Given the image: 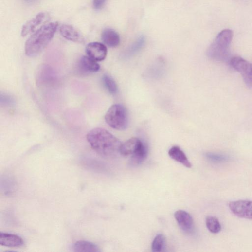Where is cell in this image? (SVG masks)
<instances>
[{
    "label": "cell",
    "mask_w": 252,
    "mask_h": 252,
    "mask_svg": "<svg viewBox=\"0 0 252 252\" xmlns=\"http://www.w3.org/2000/svg\"><path fill=\"white\" fill-rule=\"evenodd\" d=\"M37 78L39 84H49L55 81L56 74L51 67L44 66L39 70Z\"/></svg>",
    "instance_id": "obj_15"
},
{
    "label": "cell",
    "mask_w": 252,
    "mask_h": 252,
    "mask_svg": "<svg viewBox=\"0 0 252 252\" xmlns=\"http://www.w3.org/2000/svg\"><path fill=\"white\" fill-rule=\"evenodd\" d=\"M165 243V238L162 234H158L152 243V251L153 252H159L162 251Z\"/></svg>",
    "instance_id": "obj_22"
},
{
    "label": "cell",
    "mask_w": 252,
    "mask_h": 252,
    "mask_svg": "<svg viewBox=\"0 0 252 252\" xmlns=\"http://www.w3.org/2000/svg\"><path fill=\"white\" fill-rule=\"evenodd\" d=\"M24 1L28 3H33L35 2L36 0H24Z\"/></svg>",
    "instance_id": "obj_26"
},
{
    "label": "cell",
    "mask_w": 252,
    "mask_h": 252,
    "mask_svg": "<svg viewBox=\"0 0 252 252\" xmlns=\"http://www.w3.org/2000/svg\"><path fill=\"white\" fill-rule=\"evenodd\" d=\"M50 16L46 13H40L34 18L27 21L22 27L21 35L23 37L35 32L40 25L49 20Z\"/></svg>",
    "instance_id": "obj_7"
},
{
    "label": "cell",
    "mask_w": 252,
    "mask_h": 252,
    "mask_svg": "<svg viewBox=\"0 0 252 252\" xmlns=\"http://www.w3.org/2000/svg\"><path fill=\"white\" fill-rule=\"evenodd\" d=\"M230 64L241 74L246 86L252 88V63L240 57H234L230 60Z\"/></svg>",
    "instance_id": "obj_5"
},
{
    "label": "cell",
    "mask_w": 252,
    "mask_h": 252,
    "mask_svg": "<svg viewBox=\"0 0 252 252\" xmlns=\"http://www.w3.org/2000/svg\"><path fill=\"white\" fill-rule=\"evenodd\" d=\"M107 53L106 46L98 42L90 43L86 48V53L88 56L97 62L104 60Z\"/></svg>",
    "instance_id": "obj_8"
},
{
    "label": "cell",
    "mask_w": 252,
    "mask_h": 252,
    "mask_svg": "<svg viewBox=\"0 0 252 252\" xmlns=\"http://www.w3.org/2000/svg\"><path fill=\"white\" fill-rule=\"evenodd\" d=\"M1 103L4 102V104H10L13 102V100L9 96L1 95Z\"/></svg>",
    "instance_id": "obj_25"
},
{
    "label": "cell",
    "mask_w": 252,
    "mask_h": 252,
    "mask_svg": "<svg viewBox=\"0 0 252 252\" xmlns=\"http://www.w3.org/2000/svg\"><path fill=\"white\" fill-rule=\"evenodd\" d=\"M148 153L147 144L144 143L141 149L132 156L131 163L133 165H139L143 162L146 158Z\"/></svg>",
    "instance_id": "obj_19"
},
{
    "label": "cell",
    "mask_w": 252,
    "mask_h": 252,
    "mask_svg": "<svg viewBox=\"0 0 252 252\" xmlns=\"http://www.w3.org/2000/svg\"><path fill=\"white\" fill-rule=\"evenodd\" d=\"M87 139L91 148L100 155L112 158L120 153L122 143L112 134L102 128L91 130Z\"/></svg>",
    "instance_id": "obj_1"
},
{
    "label": "cell",
    "mask_w": 252,
    "mask_h": 252,
    "mask_svg": "<svg viewBox=\"0 0 252 252\" xmlns=\"http://www.w3.org/2000/svg\"><path fill=\"white\" fill-rule=\"evenodd\" d=\"M104 86L108 91L111 94H115L118 91L117 84L114 79L108 75H105L103 77Z\"/></svg>",
    "instance_id": "obj_21"
},
{
    "label": "cell",
    "mask_w": 252,
    "mask_h": 252,
    "mask_svg": "<svg viewBox=\"0 0 252 252\" xmlns=\"http://www.w3.org/2000/svg\"><path fill=\"white\" fill-rule=\"evenodd\" d=\"M175 217L180 227L185 233H190L194 229V221L187 212L180 210L175 214Z\"/></svg>",
    "instance_id": "obj_9"
},
{
    "label": "cell",
    "mask_w": 252,
    "mask_h": 252,
    "mask_svg": "<svg viewBox=\"0 0 252 252\" xmlns=\"http://www.w3.org/2000/svg\"><path fill=\"white\" fill-rule=\"evenodd\" d=\"M73 251L77 252H99L101 250L95 244L87 241H78L72 246Z\"/></svg>",
    "instance_id": "obj_17"
},
{
    "label": "cell",
    "mask_w": 252,
    "mask_h": 252,
    "mask_svg": "<svg viewBox=\"0 0 252 252\" xmlns=\"http://www.w3.org/2000/svg\"><path fill=\"white\" fill-rule=\"evenodd\" d=\"M144 142L139 139L133 138L122 144L120 153L124 156L133 155L142 147Z\"/></svg>",
    "instance_id": "obj_10"
},
{
    "label": "cell",
    "mask_w": 252,
    "mask_h": 252,
    "mask_svg": "<svg viewBox=\"0 0 252 252\" xmlns=\"http://www.w3.org/2000/svg\"><path fill=\"white\" fill-rule=\"evenodd\" d=\"M206 157L210 160L215 162H222L227 160V158L223 155L213 153H206Z\"/></svg>",
    "instance_id": "obj_23"
},
{
    "label": "cell",
    "mask_w": 252,
    "mask_h": 252,
    "mask_svg": "<svg viewBox=\"0 0 252 252\" xmlns=\"http://www.w3.org/2000/svg\"><path fill=\"white\" fill-rule=\"evenodd\" d=\"M146 39L144 36H141L124 52L123 57L129 58L139 53L144 46Z\"/></svg>",
    "instance_id": "obj_18"
},
{
    "label": "cell",
    "mask_w": 252,
    "mask_h": 252,
    "mask_svg": "<svg viewBox=\"0 0 252 252\" xmlns=\"http://www.w3.org/2000/svg\"><path fill=\"white\" fill-rule=\"evenodd\" d=\"M229 207L236 216L244 219L252 220V201L239 200L230 202Z\"/></svg>",
    "instance_id": "obj_6"
},
{
    "label": "cell",
    "mask_w": 252,
    "mask_h": 252,
    "mask_svg": "<svg viewBox=\"0 0 252 252\" xmlns=\"http://www.w3.org/2000/svg\"><path fill=\"white\" fill-rule=\"evenodd\" d=\"M233 33L230 29L222 31L209 47L207 55L209 58L217 61H226L230 56V48Z\"/></svg>",
    "instance_id": "obj_3"
},
{
    "label": "cell",
    "mask_w": 252,
    "mask_h": 252,
    "mask_svg": "<svg viewBox=\"0 0 252 252\" xmlns=\"http://www.w3.org/2000/svg\"><path fill=\"white\" fill-rule=\"evenodd\" d=\"M105 120L112 128L124 130L127 128L128 125L127 110L122 105H114L107 112Z\"/></svg>",
    "instance_id": "obj_4"
},
{
    "label": "cell",
    "mask_w": 252,
    "mask_h": 252,
    "mask_svg": "<svg viewBox=\"0 0 252 252\" xmlns=\"http://www.w3.org/2000/svg\"><path fill=\"white\" fill-rule=\"evenodd\" d=\"M23 239L18 235L1 233L0 234V244L9 247H18L23 245Z\"/></svg>",
    "instance_id": "obj_13"
},
{
    "label": "cell",
    "mask_w": 252,
    "mask_h": 252,
    "mask_svg": "<svg viewBox=\"0 0 252 252\" xmlns=\"http://www.w3.org/2000/svg\"><path fill=\"white\" fill-rule=\"evenodd\" d=\"M56 22L45 24L38 29L27 40L25 45L27 56H36L49 44L58 29Z\"/></svg>",
    "instance_id": "obj_2"
},
{
    "label": "cell",
    "mask_w": 252,
    "mask_h": 252,
    "mask_svg": "<svg viewBox=\"0 0 252 252\" xmlns=\"http://www.w3.org/2000/svg\"><path fill=\"white\" fill-rule=\"evenodd\" d=\"M206 225L208 230L213 234H217L221 230V225L217 218L213 216H208L206 218Z\"/></svg>",
    "instance_id": "obj_20"
},
{
    "label": "cell",
    "mask_w": 252,
    "mask_h": 252,
    "mask_svg": "<svg viewBox=\"0 0 252 252\" xmlns=\"http://www.w3.org/2000/svg\"><path fill=\"white\" fill-rule=\"evenodd\" d=\"M102 39L105 45L110 48H115L120 43L119 34L113 29L106 28L101 35Z\"/></svg>",
    "instance_id": "obj_12"
},
{
    "label": "cell",
    "mask_w": 252,
    "mask_h": 252,
    "mask_svg": "<svg viewBox=\"0 0 252 252\" xmlns=\"http://www.w3.org/2000/svg\"><path fill=\"white\" fill-rule=\"evenodd\" d=\"M60 32L62 36L66 39L81 43L83 38L81 34L73 27L70 25L64 24L60 27Z\"/></svg>",
    "instance_id": "obj_11"
},
{
    "label": "cell",
    "mask_w": 252,
    "mask_h": 252,
    "mask_svg": "<svg viewBox=\"0 0 252 252\" xmlns=\"http://www.w3.org/2000/svg\"><path fill=\"white\" fill-rule=\"evenodd\" d=\"M79 68L83 72L94 73L100 69V66L97 61L89 56L82 57L79 61Z\"/></svg>",
    "instance_id": "obj_14"
},
{
    "label": "cell",
    "mask_w": 252,
    "mask_h": 252,
    "mask_svg": "<svg viewBox=\"0 0 252 252\" xmlns=\"http://www.w3.org/2000/svg\"><path fill=\"white\" fill-rule=\"evenodd\" d=\"M107 0H93V6L96 10L102 9L104 6Z\"/></svg>",
    "instance_id": "obj_24"
},
{
    "label": "cell",
    "mask_w": 252,
    "mask_h": 252,
    "mask_svg": "<svg viewBox=\"0 0 252 252\" xmlns=\"http://www.w3.org/2000/svg\"><path fill=\"white\" fill-rule=\"evenodd\" d=\"M169 155L171 158L181 163L185 167L187 168L192 167V163L184 152L179 147L175 146L172 147L169 151Z\"/></svg>",
    "instance_id": "obj_16"
}]
</instances>
